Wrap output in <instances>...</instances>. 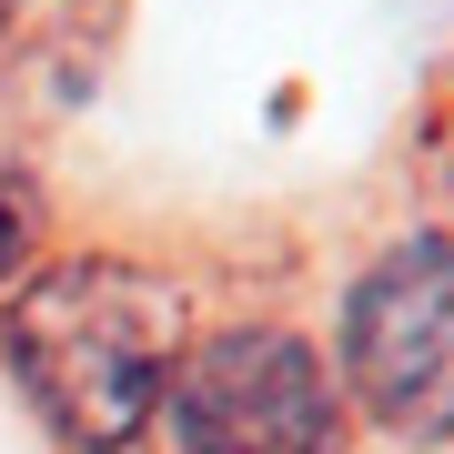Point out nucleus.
<instances>
[{
    "label": "nucleus",
    "instance_id": "nucleus-4",
    "mask_svg": "<svg viewBox=\"0 0 454 454\" xmlns=\"http://www.w3.org/2000/svg\"><path fill=\"white\" fill-rule=\"evenodd\" d=\"M51 253V202H41V182L0 152V303H11L20 283H31V262Z\"/></svg>",
    "mask_w": 454,
    "mask_h": 454
},
{
    "label": "nucleus",
    "instance_id": "nucleus-2",
    "mask_svg": "<svg viewBox=\"0 0 454 454\" xmlns=\"http://www.w3.org/2000/svg\"><path fill=\"white\" fill-rule=\"evenodd\" d=\"M333 384L384 444H454V223H414L354 262L333 303Z\"/></svg>",
    "mask_w": 454,
    "mask_h": 454
},
{
    "label": "nucleus",
    "instance_id": "nucleus-1",
    "mask_svg": "<svg viewBox=\"0 0 454 454\" xmlns=\"http://www.w3.org/2000/svg\"><path fill=\"white\" fill-rule=\"evenodd\" d=\"M182 343V283L131 253H41L31 283L0 303V373L61 454H131L162 434Z\"/></svg>",
    "mask_w": 454,
    "mask_h": 454
},
{
    "label": "nucleus",
    "instance_id": "nucleus-3",
    "mask_svg": "<svg viewBox=\"0 0 454 454\" xmlns=\"http://www.w3.org/2000/svg\"><path fill=\"white\" fill-rule=\"evenodd\" d=\"M172 454H354L333 354L293 324H202L162 394Z\"/></svg>",
    "mask_w": 454,
    "mask_h": 454
}]
</instances>
